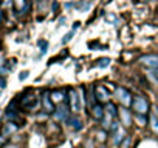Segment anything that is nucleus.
<instances>
[{
    "label": "nucleus",
    "mask_w": 158,
    "mask_h": 148,
    "mask_svg": "<svg viewBox=\"0 0 158 148\" xmlns=\"http://www.w3.org/2000/svg\"><path fill=\"white\" fill-rule=\"evenodd\" d=\"M109 63H110V59H99V62H98V66H109Z\"/></svg>",
    "instance_id": "nucleus-18"
},
{
    "label": "nucleus",
    "mask_w": 158,
    "mask_h": 148,
    "mask_svg": "<svg viewBox=\"0 0 158 148\" xmlns=\"http://www.w3.org/2000/svg\"><path fill=\"white\" fill-rule=\"evenodd\" d=\"M20 105H22V108H25V110H34V108L39 105V100H37V97H36L34 94H27V96L22 99Z\"/></svg>",
    "instance_id": "nucleus-3"
},
{
    "label": "nucleus",
    "mask_w": 158,
    "mask_h": 148,
    "mask_svg": "<svg viewBox=\"0 0 158 148\" xmlns=\"http://www.w3.org/2000/svg\"><path fill=\"white\" fill-rule=\"evenodd\" d=\"M123 137H124V131H123V130L119 128V130L116 131V137H115V143L118 145V143H119V142L123 140Z\"/></svg>",
    "instance_id": "nucleus-17"
},
{
    "label": "nucleus",
    "mask_w": 158,
    "mask_h": 148,
    "mask_svg": "<svg viewBox=\"0 0 158 148\" xmlns=\"http://www.w3.org/2000/svg\"><path fill=\"white\" fill-rule=\"evenodd\" d=\"M53 96H54V100L56 102H59L60 105H62V102L67 99V96H65V90H60V91H53Z\"/></svg>",
    "instance_id": "nucleus-13"
},
{
    "label": "nucleus",
    "mask_w": 158,
    "mask_h": 148,
    "mask_svg": "<svg viewBox=\"0 0 158 148\" xmlns=\"http://www.w3.org/2000/svg\"><path fill=\"white\" fill-rule=\"evenodd\" d=\"M139 62H141L143 65H146L147 68H150V69L158 68V56H155V54H147V56H143V57L139 59Z\"/></svg>",
    "instance_id": "nucleus-5"
},
{
    "label": "nucleus",
    "mask_w": 158,
    "mask_h": 148,
    "mask_svg": "<svg viewBox=\"0 0 158 148\" xmlns=\"http://www.w3.org/2000/svg\"><path fill=\"white\" fill-rule=\"evenodd\" d=\"M150 74H152L153 77H156V79H158V68H153V69H150Z\"/></svg>",
    "instance_id": "nucleus-19"
},
{
    "label": "nucleus",
    "mask_w": 158,
    "mask_h": 148,
    "mask_svg": "<svg viewBox=\"0 0 158 148\" xmlns=\"http://www.w3.org/2000/svg\"><path fill=\"white\" fill-rule=\"evenodd\" d=\"M132 107L138 116H146L149 113V102H147V99H144L141 96H138L132 100Z\"/></svg>",
    "instance_id": "nucleus-1"
},
{
    "label": "nucleus",
    "mask_w": 158,
    "mask_h": 148,
    "mask_svg": "<svg viewBox=\"0 0 158 148\" xmlns=\"http://www.w3.org/2000/svg\"><path fill=\"white\" fill-rule=\"evenodd\" d=\"M68 99H70V110L73 113H79L82 108V102H81V96H79L77 90H70L68 91Z\"/></svg>",
    "instance_id": "nucleus-2"
},
{
    "label": "nucleus",
    "mask_w": 158,
    "mask_h": 148,
    "mask_svg": "<svg viewBox=\"0 0 158 148\" xmlns=\"http://www.w3.org/2000/svg\"><path fill=\"white\" fill-rule=\"evenodd\" d=\"M67 122H68V127H71L73 130H81L82 128V123H81V120H79L77 117H70L68 116Z\"/></svg>",
    "instance_id": "nucleus-12"
},
{
    "label": "nucleus",
    "mask_w": 158,
    "mask_h": 148,
    "mask_svg": "<svg viewBox=\"0 0 158 148\" xmlns=\"http://www.w3.org/2000/svg\"><path fill=\"white\" fill-rule=\"evenodd\" d=\"M119 116H121L123 123H124L126 127H129V125L132 123V116H130V113H129L126 108H121V110H119Z\"/></svg>",
    "instance_id": "nucleus-11"
},
{
    "label": "nucleus",
    "mask_w": 158,
    "mask_h": 148,
    "mask_svg": "<svg viewBox=\"0 0 158 148\" xmlns=\"http://www.w3.org/2000/svg\"><path fill=\"white\" fill-rule=\"evenodd\" d=\"M95 97L99 100V102H107L109 103V90H106L104 87H96L95 88Z\"/></svg>",
    "instance_id": "nucleus-8"
},
{
    "label": "nucleus",
    "mask_w": 158,
    "mask_h": 148,
    "mask_svg": "<svg viewBox=\"0 0 158 148\" xmlns=\"http://www.w3.org/2000/svg\"><path fill=\"white\" fill-rule=\"evenodd\" d=\"M70 107H67V105H60L57 110H54V119L56 120H67L68 119V114H70Z\"/></svg>",
    "instance_id": "nucleus-6"
},
{
    "label": "nucleus",
    "mask_w": 158,
    "mask_h": 148,
    "mask_svg": "<svg viewBox=\"0 0 158 148\" xmlns=\"http://www.w3.org/2000/svg\"><path fill=\"white\" fill-rule=\"evenodd\" d=\"M19 130V125H16V123H13V122H6L3 127H2V133L3 136H6V137H10L11 134H14L16 131Z\"/></svg>",
    "instance_id": "nucleus-9"
},
{
    "label": "nucleus",
    "mask_w": 158,
    "mask_h": 148,
    "mask_svg": "<svg viewBox=\"0 0 158 148\" xmlns=\"http://www.w3.org/2000/svg\"><path fill=\"white\" fill-rule=\"evenodd\" d=\"M27 74H28V72H22V74H20V80L27 79Z\"/></svg>",
    "instance_id": "nucleus-21"
},
{
    "label": "nucleus",
    "mask_w": 158,
    "mask_h": 148,
    "mask_svg": "<svg viewBox=\"0 0 158 148\" xmlns=\"http://www.w3.org/2000/svg\"><path fill=\"white\" fill-rule=\"evenodd\" d=\"M14 3H16V8H17V11H23V10H27V0H14Z\"/></svg>",
    "instance_id": "nucleus-15"
},
{
    "label": "nucleus",
    "mask_w": 158,
    "mask_h": 148,
    "mask_svg": "<svg viewBox=\"0 0 158 148\" xmlns=\"http://www.w3.org/2000/svg\"><path fill=\"white\" fill-rule=\"evenodd\" d=\"M107 111H109V114H110L112 117H116V116H118V110H116V107H115L112 102L107 103Z\"/></svg>",
    "instance_id": "nucleus-14"
},
{
    "label": "nucleus",
    "mask_w": 158,
    "mask_h": 148,
    "mask_svg": "<svg viewBox=\"0 0 158 148\" xmlns=\"http://www.w3.org/2000/svg\"><path fill=\"white\" fill-rule=\"evenodd\" d=\"M92 111H93V117L98 119V120H102V117L106 116V114H104V108H102L101 103H95V105L92 107Z\"/></svg>",
    "instance_id": "nucleus-10"
},
{
    "label": "nucleus",
    "mask_w": 158,
    "mask_h": 148,
    "mask_svg": "<svg viewBox=\"0 0 158 148\" xmlns=\"http://www.w3.org/2000/svg\"><path fill=\"white\" fill-rule=\"evenodd\" d=\"M5 85H6L5 80H3V79H0V88H5Z\"/></svg>",
    "instance_id": "nucleus-20"
},
{
    "label": "nucleus",
    "mask_w": 158,
    "mask_h": 148,
    "mask_svg": "<svg viewBox=\"0 0 158 148\" xmlns=\"http://www.w3.org/2000/svg\"><path fill=\"white\" fill-rule=\"evenodd\" d=\"M99 148H107V146H99Z\"/></svg>",
    "instance_id": "nucleus-22"
},
{
    "label": "nucleus",
    "mask_w": 158,
    "mask_h": 148,
    "mask_svg": "<svg viewBox=\"0 0 158 148\" xmlns=\"http://www.w3.org/2000/svg\"><path fill=\"white\" fill-rule=\"evenodd\" d=\"M150 125H152L153 133H156V134H158V119H156L155 116H152V117H150Z\"/></svg>",
    "instance_id": "nucleus-16"
},
{
    "label": "nucleus",
    "mask_w": 158,
    "mask_h": 148,
    "mask_svg": "<svg viewBox=\"0 0 158 148\" xmlns=\"http://www.w3.org/2000/svg\"><path fill=\"white\" fill-rule=\"evenodd\" d=\"M116 96L119 97V102L126 107L132 105V94L126 88H116Z\"/></svg>",
    "instance_id": "nucleus-4"
},
{
    "label": "nucleus",
    "mask_w": 158,
    "mask_h": 148,
    "mask_svg": "<svg viewBox=\"0 0 158 148\" xmlns=\"http://www.w3.org/2000/svg\"><path fill=\"white\" fill-rule=\"evenodd\" d=\"M42 105H44V108H45L47 113H54V103H53V100H51L48 91H45V93L42 94Z\"/></svg>",
    "instance_id": "nucleus-7"
}]
</instances>
